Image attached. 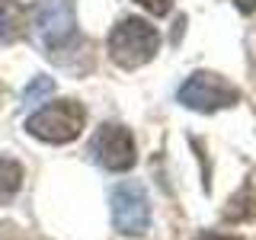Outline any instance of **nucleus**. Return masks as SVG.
<instances>
[{"label":"nucleus","mask_w":256,"mask_h":240,"mask_svg":"<svg viewBox=\"0 0 256 240\" xmlns=\"http://www.w3.org/2000/svg\"><path fill=\"white\" fill-rule=\"evenodd\" d=\"M106 52L116 68L138 70L154 61V54L160 52V32L141 16H122L106 38Z\"/></svg>","instance_id":"nucleus-1"},{"label":"nucleus","mask_w":256,"mask_h":240,"mask_svg":"<svg viewBox=\"0 0 256 240\" xmlns=\"http://www.w3.org/2000/svg\"><path fill=\"white\" fill-rule=\"evenodd\" d=\"M54 93V80L52 77H32L29 80V86L22 90V100H20V109H32V106H38V102L45 100V96H52Z\"/></svg>","instance_id":"nucleus-10"},{"label":"nucleus","mask_w":256,"mask_h":240,"mask_svg":"<svg viewBox=\"0 0 256 240\" xmlns=\"http://www.w3.org/2000/svg\"><path fill=\"white\" fill-rule=\"evenodd\" d=\"M256 214V182H244L237 196H230L228 208H224V221H246Z\"/></svg>","instance_id":"nucleus-9"},{"label":"nucleus","mask_w":256,"mask_h":240,"mask_svg":"<svg viewBox=\"0 0 256 240\" xmlns=\"http://www.w3.org/2000/svg\"><path fill=\"white\" fill-rule=\"evenodd\" d=\"M196 240H244V237H234V234H218V230H202V234H196Z\"/></svg>","instance_id":"nucleus-12"},{"label":"nucleus","mask_w":256,"mask_h":240,"mask_svg":"<svg viewBox=\"0 0 256 240\" xmlns=\"http://www.w3.org/2000/svg\"><path fill=\"white\" fill-rule=\"evenodd\" d=\"M134 4H141L148 13H154V16H166L170 13V6H173V0H134Z\"/></svg>","instance_id":"nucleus-11"},{"label":"nucleus","mask_w":256,"mask_h":240,"mask_svg":"<svg viewBox=\"0 0 256 240\" xmlns=\"http://www.w3.org/2000/svg\"><path fill=\"white\" fill-rule=\"evenodd\" d=\"M22 189V164L16 157L0 154V208L10 205Z\"/></svg>","instance_id":"nucleus-8"},{"label":"nucleus","mask_w":256,"mask_h":240,"mask_svg":"<svg viewBox=\"0 0 256 240\" xmlns=\"http://www.w3.org/2000/svg\"><path fill=\"white\" fill-rule=\"evenodd\" d=\"M86 128V109L80 100H52L26 118V132L45 144H70Z\"/></svg>","instance_id":"nucleus-3"},{"label":"nucleus","mask_w":256,"mask_h":240,"mask_svg":"<svg viewBox=\"0 0 256 240\" xmlns=\"http://www.w3.org/2000/svg\"><path fill=\"white\" fill-rule=\"evenodd\" d=\"M90 157L102 170L112 173H128L138 164V148H134V134L118 122H102L90 138Z\"/></svg>","instance_id":"nucleus-5"},{"label":"nucleus","mask_w":256,"mask_h":240,"mask_svg":"<svg viewBox=\"0 0 256 240\" xmlns=\"http://www.w3.org/2000/svg\"><path fill=\"white\" fill-rule=\"evenodd\" d=\"M237 6H240L244 13H253V10H256V0H237Z\"/></svg>","instance_id":"nucleus-13"},{"label":"nucleus","mask_w":256,"mask_h":240,"mask_svg":"<svg viewBox=\"0 0 256 240\" xmlns=\"http://www.w3.org/2000/svg\"><path fill=\"white\" fill-rule=\"evenodd\" d=\"M29 32L48 58L77 42V10L74 0H36L29 6Z\"/></svg>","instance_id":"nucleus-2"},{"label":"nucleus","mask_w":256,"mask_h":240,"mask_svg":"<svg viewBox=\"0 0 256 240\" xmlns=\"http://www.w3.org/2000/svg\"><path fill=\"white\" fill-rule=\"evenodd\" d=\"M176 102L186 106L192 112H218V109H230L240 102V90L230 84L228 77L214 74V70H196L189 74V80L180 86Z\"/></svg>","instance_id":"nucleus-4"},{"label":"nucleus","mask_w":256,"mask_h":240,"mask_svg":"<svg viewBox=\"0 0 256 240\" xmlns=\"http://www.w3.org/2000/svg\"><path fill=\"white\" fill-rule=\"evenodd\" d=\"M29 36V6L20 0H0V42L13 45Z\"/></svg>","instance_id":"nucleus-7"},{"label":"nucleus","mask_w":256,"mask_h":240,"mask_svg":"<svg viewBox=\"0 0 256 240\" xmlns=\"http://www.w3.org/2000/svg\"><path fill=\"white\" fill-rule=\"evenodd\" d=\"M112 228L125 237H141L150 228V202L138 180H125L112 189Z\"/></svg>","instance_id":"nucleus-6"}]
</instances>
